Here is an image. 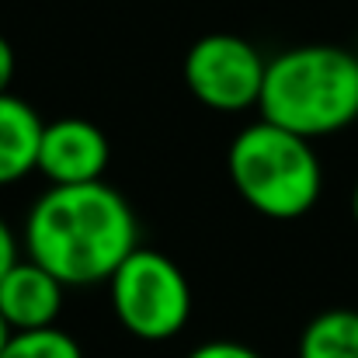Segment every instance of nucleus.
<instances>
[{
  "label": "nucleus",
  "instance_id": "nucleus-1",
  "mask_svg": "<svg viewBox=\"0 0 358 358\" xmlns=\"http://www.w3.org/2000/svg\"><path fill=\"white\" fill-rule=\"evenodd\" d=\"M24 247L63 285H94L108 282L139 247V223L105 181L52 185L28 209Z\"/></svg>",
  "mask_w": 358,
  "mask_h": 358
},
{
  "label": "nucleus",
  "instance_id": "nucleus-2",
  "mask_svg": "<svg viewBox=\"0 0 358 358\" xmlns=\"http://www.w3.org/2000/svg\"><path fill=\"white\" fill-rule=\"evenodd\" d=\"M261 119L306 139L334 136L358 119V56L341 45H296L268 59Z\"/></svg>",
  "mask_w": 358,
  "mask_h": 358
},
{
  "label": "nucleus",
  "instance_id": "nucleus-3",
  "mask_svg": "<svg viewBox=\"0 0 358 358\" xmlns=\"http://www.w3.org/2000/svg\"><path fill=\"white\" fill-rule=\"evenodd\" d=\"M230 181L240 199L268 220L306 216L324 188L313 139L261 119L240 129L227 153Z\"/></svg>",
  "mask_w": 358,
  "mask_h": 358
},
{
  "label": "nucleus",
  "instance_id": "nucleus-4",
  "mask_svg": "<svg viewBox=\"0 0 358 358\" xmlns=\"http://www.w3.org/2000/svg\"><path fill=\"white\" fill-rule=\"evenodd\" d=\"M112 310L139 341H167L192 317V285L185 271L153 247H136L108 278Z\"/></svg>",
  "mask_w": 358,
  "mask_h": 358
},
{
  "label": "nucleus",
  "instance_id": "nucleus-5",
  "mask_svg": "<svg viewBox=\"0 0 358 358\" xmlns=\"http://www.w3.org/2000/svg\"><path fill=\"white\" fill-rule=\"evenodd\" d=\"M268 59L240 35H206L185 56V84L199 105L237 115L257 105Z\"/></svg>",
  "mask_w": 358,
  "mask_h": 358
},
{
  "label": "nucleus",
  "instance_id": "nucleus-6",
  "mask_svg": "<svg viewBox=\"0 0 358 358\" xmlns=\"http://www.w3.org/2000/svg\"><path fill=\"white\" fill-rule=\"evenodd\" d=\"M112 146L108 136L87 119H59L42 125L38 167L52 185H87L101 181Z\"/></svg>",
  "mask_w": 358,
  "mask_h": 358
},
{
  "label": "nucleus",
  "instance_id": "nucleus-7",
  "mask_svg": "<svg viewBox=\"0 0 358 358\" xmlns=\"http://www.w3.org/2000/svg\"><path fill=\"white\" fill-rule=\"evenodd\" d=\"M63 289L66 285L31 257L17 261L0 278V317L7 320L10 331L52 327L63 310Z\"/></svg>",
  "mask_w": 358,
  "mask_h": 358
},
{
  "label": "nucleus",
  "instance_id": "nucleus-8",
  "mask_svg": "<svg viewBox=\"0 0 358 358\" xmlns=\"http://www.w3.org/2000/svg\"><path fill=\"white\" fill-rule=\"evenodd\" d=\"M45 122L10 91L0 94V185L21 181L38 167V139Z\"/></svg>",
  "mask_w": 358,
  "mask_h": 358
},
{
  "label": "nucleus",
  "instance_id": "nucleus-9",
  "mask_svg": "<svg viewBox=\"0 0 358 358\" xmlns=\"http://www.w3.org/2000/svg\"><path fill=\"white\" fill-rule=\"evenodd\" d=\"M299 358H358V313L327 310L299 338Z\"/></svg>",
  "mask_w": 358,
  "mask_h": 358
},
{
  "label": "nucleus",
  "instance_id": "nucleus-10",
  "mask_svg": "<svg viewBox=\"0 0 358 358\" xmlns=\"http://www.w3.org/2000/svg\"><path fill=\"white\" fill-rule=\"evenodd\" d=\"M0 358H84V352L66 331L52 324L35 331H10Z\"/></svg>",
  "mask_w": 358,
  "mask_h": 358
},
{
  "label": "nucleus",
  "instance_id": "nucleus-11",
  "mask_svg": "<svg viewBox=\"0 0 358 358\" xmlns=\"http://www.w3.org/2000/svg\"><path fill=\"white\" fill-rule=\"evenodd\" d=\"M188 358H261L254 348L240 345V341H206L199 348H192Z\"/></svg>",
  "mask_w": 358,
  "mask_h": 358
},
{
  "label": "nucleus",
  "instance_id": "nucleus-12",
  "mask_svg": "<svg viewBox=\"0 0 358 358\" xmlns=\"http://www.w3.org/2000/svg\"><path fill=\"white\" fill-rule=\"evenodd\" d=\"M21 257H17V240H14V234H10V227L0 220V278L17 264Z\"/></svg>",
  "mask_w": 358,
  "mask_h": 358
},
{
  "label": "nucleus",
  "instance_id": "nucleus-13",
  "mask_svg": "<svg viewBox=\"0 0 358 358\" xmlns=\"http://www.w3.org/2000/svg\"><path fill=\"white\" fill-rule=\"evenodd\" d=\"M10 80H14V49H10V42L0 35V94H7Z\"/></svg>",
  "mask_w": 358,
  "mask_h": 358
},
{
  "label": "nucleus",
  "instance_id": "nucleus-14",
  "mask_svg": "<svg viewBox=\"0 0 358 358\" xmlns=\"http://www.w3.org/2000/svg\"><path fill=\"white\" fill-rule=\"evenodd\" d=\"M7 338H10V327H7V320L0 317V352H3V345H7Z\"/></svg>",
  "mask_w": 358,
  "mask_h": 358
},
{
  "label": "nucleus",
  "instance_id": "nucleus-15",
  "mask_svg": "<svg viewBox=\"0 0 358 358\" xmlns=\"http://www.w3.org/2000/svg\"><path fill=\"white\" fill-rule=\"evenodd\" d=\"M352 216H355V223H358V185H355V192H352Z\"/></svg>",
  "mask_w": 358,
  "mask_h": 358
}]
</instances>
